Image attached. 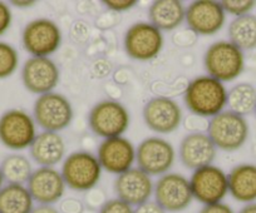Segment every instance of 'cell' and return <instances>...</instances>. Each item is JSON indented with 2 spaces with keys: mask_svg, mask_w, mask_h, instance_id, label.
Returning <instances> with one entry per match:
<instances>
[{
  "mask_svg": "<svg viewBox=\"0 0 256 213\" xmlns=\"http://www.w3.org/2000/svg\"><path fill=\"white\" fill-rule=\"evenodd\" d=\"M225 84L210 75L196 77L187 84L184 100L187 109L200 118H212L228 107Z\"/></svg>",
  "mask_w": 256,
  "mask_h": 213,
  "instance_id": "1",
  "label": "cell"
},
{
  "mask_svg": "<svg viewBox=\"0 0 256 213\" xmlns=\"http://www.w3.org/2000/svg\"><path fill=\"white\" fill-rule=\"evenodd\" d=\"M204 67L210 77L220 82L238 79L245 69L244 51L228 40H218L211 44L204 54Z\"/></svg>",
  "mask_w": 256,
  "mask_h": 213,
  "instance_id": "2",
  "label": "cell"
},
{
  "mask_svg": "<svg viewBox=\"0 0 256 213\" xmlns=\"http://www.w3.org/2000/svg\"><path fill=\"white\" fill-rule=\"evenodd\" d=\"M102 171L97 156L87 151H77L64 158L60 173L70 190L90 192L100 183Z\"/></svg>",
  "mask_w": 256,
  "mask_h": 213,
  "instance_id": "3",
  "label": "cell"
},
{
  "mask_svg": "<svg viewBox=\"0 0 256 213\" xmlns=\"http://www.w3.org/2000/svg\"><path fill=\"white\" fill-rule=\"evenodd\" d=\"M248 123L245 117L231 111H224L210 118L208 136L218 149L235 152L246 143L248 138Z\"/></svg>",
  "mask_w": 256,
  "mask_h": 213,
  "instance_id": "4",
  "label": "cell"
},
{
  "mask_svg": "<svg viewBox=\"0 0 256 213\" xmlns=\"http://www.w3.org/2000/svg\"><path fill=\"white\" fill-rule=\"evenodd\" d=\"M74 117L72 103L66 95L56 92L39 95L33 105V118L36 126L46 132L64 131Z\"/></svg>",
  "mask_w": 256,
  "mask_h": 213,
  "instance_id": "5",
  "label": "cell"
},
{
  "mask_svg": "<svg viewBox=\"0 0 256 213\" xmlns=\"http://www.w3.org/2000/svg\"><path fill=\"white\" fill-rule=\"evenodd\" d=\"M88 123L96 136L102 139L114 138L127 132L131 116L122 103L104 99L93 105L88 114Z\"/></svg>",
  "mask_w": 256,
  "mask_h": 213,
  "instance_id": "6",
  "label": "cell"
},
{
  "mask_svg": "<svg viewBox=\"0 0 256 213\" xmlns=\"http://www.w3.org/2000/svg\"><path fill=\"white\" fill-rule=\"evenodd\" d=\"M164 34L150 21L132 24L126 30L123 46L126 54L134 60L150 62L161 54L164 49Z\"/></svg>",
  "mask_w": 256,
  "mask_h": 213,
  "instance_id": "7",
  "label": "cell"
},
{
  "mask_svg": "<svg viewBox=\"0 0 256 213\" xmlns=\"http://www.w3.org/2000/svg\"><path fill=\"white\" fill-rule=\"evenodd\" d=\"M36 121L28 112L19 108L9 109L0 116V143L10 151L29 148L38 136Z\"/></svg>",
  "mask_w": 256,
  "mask_h": 213,
  "instance_id": "8",
  "label": "cell"
},
{
  "mask_svg": "<svg viewBox=\"0 0 256 213\" xmlns=\"http://www.w3.org/2000/svg\"><path fill=\"white\" fill-rule=\"evenodd\" d=\"M62 39L58 24L48 18L29 21L22 33V44L32 57L49 58L60 48Z\"/></svg>",
  "mask_w": 256,
  "mask_h": 213,
  "instance_id": "9",
  "label": "cell"
},
{
  "mask_svg": "<svg viewBox=\"0 0 256 213\" xmlns=\"http://www.w3.org/2000/svg\"><path fill=\"white\" fill-rule=\"evenodd\" d=\"M174 161V147L162 137H148L136 148L137 167L151 177H161L168 173Z\"/></svg>",
  "mask_w": 256,
  "mask_h": 213,
  "instance_id": "10",
  "label": "cell"
},
{
  "mask_svg": "<svg viewBox=\"0 0 256 213\" xmlns=\"http://www.w3.org/2000/svg\"><path fill=\"white\" fill-rule=\"evenodd\" d=\"M154 202L166 212L177 213L187 210L194 201L190 181L181 173L168 172L158 177L154 187Z\"/></svg>",
  "mask_w": 256,
  "mask_h": 213,
  "instance_id": "11",
  "label": "cell"
},
{
  "mask_svg": "<svg viewBox=\"0 0 256 213\" xmlns=\"http://www.w3.org/2000/svg\"><path fill=\"white\" fill-rule=\"evenodd\" d=\"M188 181L194 200L202 206L222 202L228 195V175L218 166H205L194 171Z\"/></svg>",
  "mask_w": 256,
  "mask_h": 213,
  "instance_id": "12",
  "label": "cell"
},
{
  "mask_svg": "<svg viewBox=\"0 0 256 213\" xmlns=\"http://www.w3.org/2000/svg\"><path fill=\"white\" fill-rule=\"evenodd\" d=\"M20 75L24 88L38 97L54 92L60 80L58 65L50 58H28L22 67Z\"/></svg>",
  "mask_w": 256,
  "mask_h": 213,
  "instance_id": "13",
  "label": "cell"
},
{
  "mask_svg": "<svg viewBox=\"0 0 256 213\" xmlns=\"http://www.w3.org/2000/svg\"><path fill=\"white\" fill-rule=\"evenodd\" d=\"M187 26L198 35L208 36L218 33L225 25L226 13L220 1L196 0L186 8Z\"/></svg>",
  "mask_w": 256,
  "mask_h": 213,
  "instance_id": "14",
  "label": "cell"
},
{
  "mask_svg": "<svg viewBox=\"0 0 256 213\" xmlns=\"http://www.w3.org/2000/svg\"><path fill=\"white\" fill-rule=\"evenodd\" d=\"M144 121L148 129L158 134L177 131L182 123V109L178 103L168 97H154L144 104Z\"/></svg>",
  "mask_w": 256,
  "mask_h": 213,
  "instance_id": "15",
  "label": "cell"
},
{
  "mask_svg": "<svg viewBox=\"0 0 256 213\" xmlns=\"http://www.w3.org/2000/svg\"><path fill=\"white\" fill-rule=\"evenodd\" d=\"M97 158L103 171L120 176L134 168L136 147L126 137L103 139L98 147Z\"/></svg>",
  "mask_w": 256,
  "mask_h": 213,
  "instance_id": "16",
  "label": "cell"
},
{
  "mask_svg": "<svg viewBox=\"0 0 256 213\" xmlns=\"http://www.w3.org/2000/svg\"><path fill=\"white\" fill-rule=\"evenodd\" d=\"M26 186L34 202L50 206L63 200L67 188L60 171L56 167H38L33 171Z\"/></svg>",
  "mask_w": 256,
  "mask_h": 213,
  "instance_id": "17",
  "label": "cell"
},
{
  "mask_svg": "<svg viewBox=\"0 0 256 213\" xmlns=\"http://www.w3.org/2000/svg\"><path fill=\"white\" fill-rule=\"evenodd\" d=\"M113 187L117 198L136 208L142 203L148 202L154 195V183L151 176L138 167H134L117 176Z\"/></svg>",
  "mask_w": 256,
  "mask_h": 213,
  "instance_id": "18",
  "label": "cell"
},
{
  "mask_svg": "<svg viewBox=\"0 0 256 213\" xmlns=\"http://www.w3.org/2000/svg\"><path fill=\"white\" fill-rule=\"evenodd\" d=\"M218 148L208 133L192 132L184 137L178 147V157L186 168L196 171L205 166L212 165Z\"/></svg>",
  "mask_w": 256,
  "mask_h": 213,
  "instance_id": "19",
  "label": "cell"
},
{
  "mask_svg": "<svg viewBox=\"0 0 256 213\" xmlns=\"http://www.w3.org/2000/svg\"><path fill=\"white\" fill-rule=\"evenodd\" d=\"M66 151L63 137L56 132H40L29 147L32 159L39 167H56L64 161Z\"/></svg>",
  "mask_w": 256,
  "mask_h": 213,
  "instance_id": "20",
  "label": "cell"
},
{
  "mask_svg": "<svg viewBox=\"0 0 256 213\" xmlns=\"http://www.w3.org/2000/svg\"><path fill=\"white\" fill-rule=\"evenodd\" d=\"M228 193L240 203L256 202V166L238 165L228 175Z\"/></svg>",
  "mask_w": 256,
  "mask_h": 213,
  "instance_id": "21",
  "label": "cell"
},
{
  "mask_svg": "<svg viewBox=\"0 0 256 213\" xmlns=\"http://www.w3.org/2000/svg\"><path fill=\"white\" fill-rule=\"evenodd\" d=\"M186 16V6L180 0H156L148 9L150 23L161 31L178 28Z\"/></svg>",
  "mask_w": 256,
  "mask_h": 213,
  "instance_id": "22",
  "label": "cell"
},
{
  "mask_svg": "<svg viewBox=\"0 0 256 213\" xmlns=\"http://www.w3.org/2000/svg\"><path fill=\"white\" fill-rule=\"evenodd\" d=\"M34 203L26 185L6 183L0 190V213H30Z\"/></svg>",
  "mask_w": 256,
  "mask_h": 213,
  "instance_id": "23",
  "label": "cell"
},
{
  "mask_svg": "<svg viewBox=\"0 0 256 213\" xmlns=\"http://www.w3.org/2000/svg\"><path fill=\"white\" fill-rule=\"evenodd\" d=\"M228 41L241 50H252L256 48V15H246L234 18L228 24Z\"/></svg>",
  "mask_w": 256,
  "mask_h": 213,
  "instance_id": "24",
  "label": "cell"
},
{
  "mask_svg": "<svg viewBox=\"0 0 256 213\" xmlns=\"http://www.w3.org/2000/svg\"><path fill=\"white\" fill-rule=\"evenodd\" d=\"M0 171L6 183L26 185L34 170L28 157L20 153H12L3 159Z\"/></svg>",
  "mask_w": 256,
  "mask_h": 213,
  "instance_id": "25",
  "label": "cell"
},
{
  "mask_svg": "<svg viewBox=\"0 0 256 213\" xmlns=\"http://www.w3.org/2000/svg\"><path fill=\"white\" fill-rule=\"evenodd\" d=\"M228 111L245 117L256 108V89L250 83H238L228 92Z\"/></svg>",
  "mask_w": 256,
  "mask_h": 213,
  "instance_id": "26",
  "label": "cell"
},
{
  "mask_svg": "<svg viewBox=\"0 0 256 213\" xmlns=\"http://www.w3.org/2000/svg\"><path fill=\"white\" fill-rule=\"evenodd\" d=\"M19 67V53L12 44L0 40V79L10 78Z\"/></svg>",
  "mask_w": 256,
  "mask_h": 213,
  "instance_id": "27",
  "label": "cell"
},
{
  "mask_svg": "<svg viewBox=\"0 0 256 213\" xmlns=\"http://www.w3.org/2000/svg\"><path fill=\"white\" fill-rule=\"evenodd\" d=\"M220 3L225 13L230 14L235 18L250 14V11L256 5V1L254 0H222Z\"/></svg>",
  "mask_w": 256,
  "mask_h": 213,
  "instance_id": "28",
  "label": "cell"
},
{
  "mask_svg": "<svg viewBox=\"0 0 256 213\" xmlns=\"http://www.w3.org/2000/svg\"><path fill=\"white\" fill-rule=\"evenodd\" d=\"M98 213H134V207L116 197L106 201Z\"/></svg>",
  "mask_w": 256,
  "mask_h": 213,
  "instance_id": "29",
  "label": "cell"
},
{
  "mask_svg": "<svg viewBox=\"0 0 256 213\" xmlns=\"http://www.w3.org/2000/svg\"><path fill=\"white\" fill-rule=\"evenodd\" d=\"M13 23V14L10 6L4 1H0V36L10 29Z\"/></svg>",
  "mask_w": 256,
  "mask_h": 213,
  "instance_id": "30",
  "label": "cell"
},
{
  "mask_svg": "<svg viewBox=\"0 0 256 213\" xmlns=\"http://www.w3.org/2000/svg\"><path fill=\"white\" fill-rule=\"evenodd\" d=\"M58 210L60 213H83L84 205L77 198H64L59 202Z\"/></svg>",
  "mask_w": 256,
  "mask_h": 213,
  "instance_id": "31",
  "label": "cell"
},
{
  "mask_svg": "<svg viewBox=\"0 0 256 213\" xmlns=\"http://www.w3.org/2000/svg\"><path fill=\"white\" fill-rule=\"evenodd\" d=\"M103 4L110 10L122 13V11L131 10L132 8H134L137 5V1L136 0H104Z\"/></svg>",
  "mask_w": 256,
  "mask_h": 213,
  "instance_id": "32",
  "label": "cell"
},
{
  "mask_svg": "<svg viewBox=\"0 0 256 213\" xmlns=\"http://www.w3.org/2000/svg\"><path fill=\"white\" fill-rule=\"evenodd\" d=\"M106 198H104V195H103L102 192H100V191H90L88 192V196H87V205L88 207L90 208V210H96V208H100L103 205L106 203Z\"/></svg>",
  "mask_w": 256,
  "mask_h": 213,
  "instance_id": "33",
  "label": "cell"
},
{
  "mask_svg": "<svg viewBox=\"0 0 256 213\" xmlns=\"http://www.w3.org/2000/svg\"><path fill=\"white\" fill-rule=\"evenodd\" d=\"M134 213H167L161 206L154 201L150 200L148 202H144L134 208Z\"/></svg>",
  "mask_w": 256,
  "mask_h": 213,
  "instance_id": "34",
  "label": "cell"
},
{
  "mask_svg": "<svg viewBox=\"0 0 256 213\" xmlns=\"http://www.w3.org/2000/svg\"><path fill=\"white\" fill-rule=\"evenodd\" d=\"M198 213H235L228 203H214V205L204 206Z\"/></svg>",
  "mask_w": 256,
  "mask_h": 213,
  "instance_id": "35",
  "label": "cell"
},
{
  "mask_svg": "<svg viewBox=\"0 0 256 213\" xmlns=\"http://www.w3.org/2000/svg\"><path fill=\"white\" fill-rule=\"evenodd\" d=\"M30 213H60L56 206L50 205H38L34 206L33 211Z\"/></svg>",
  "mask_w": 256,
  "mask_h": 213,
  "instance_id": "36",
  "label": "cell"
},
{
  "mask_svg": "<svg viewBox=\"0 0 256 213\" xmlns=\"http://www.w3.org/2000/svg\"><path fill=\"white\" fill-rule=\"evenodd\" d=\"M36 4V1H33V0H13L10 1V5L16 6L18 9H28L32 8Z\"/></svg>",
  "mask_w": 256,
  "mask_h": 213,
  "instance_id": "37",
  "label": "cell"
},
{
  "mask_svg": "<svg viewBox=\"0 0 256 213\" xmlns=\"http://www.w3.org/2000/svg\"><path fill=\"white\" fill-rule=\"evenodd\" d=\"M238 213H256V202L248 203V205H245Z\"/></svg>",
  "mask_w": 256,
  "mask_h": 213,
  "instance_id": "38",
  "label": "cell"
},
{
  "mask_svg": "<svg viewBox=\"0 0 256 213\" xmlns=\"http://www.w3.org/2000/svg\"><path fill=\"white\" fill-rule=\"evenodd\" d=\"M4 182H6V181H4L3 173H2V171H0V190L4 187Z\"/></svg>",
  "mask_w": 256,
  "mask_h": 213,
  "instance_id": "39",
  "label": "cell"
},
{
  "mask_svg": "<svg viewBox=\"0 0 256 213\" xmlns=\"http://www.w3.org/2000/svg\"><path fill=\"white\" fill-rule=\"evenodd\" d=\"M83 213H94V212H92V211H88V212H87V211H84Z\"/></svg>",
  "mask_w": 256,
  "mask_h": 213,
  "instance_id": "40",
  "label": "cell"
},
{
  "mask_svg": "<svg viewBox=\"0 0 256 213\" xmlns=\"http://www.w3.org/2000/svg\"><path fill=\"white\" fill-rule=\"evenodd\" d=\"M254 114H255V118H256V108H255V111H254Z\"/></svg>",
  "mask_w": 256,
  "mask_h": 213,
  "instance_id": "41",
  "label": "cell"
}]
</instances>
